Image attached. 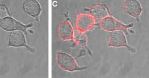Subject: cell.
<instances>
[{
    "label": "cell",
    "mask_w": 149,
    "mask_h": 78,
    "mask_svg": "<svg viewBox=\"0 0 149 78\" xmlns=\"http://www.w3.org/2000/svg\"><path fill=\"white\" fill-rule=\"evenodd\" d=\"M9 16H11V13L7 6L4 4H0V20Z\"/></svg>",
    "instance_id": "12"
},
{
    "label": "cell",
    "mask_w": 149,
    "mask_h": 78,
    "mask_svg": "<svg viewBox=\"0 0 149 78\" xmlns=\"http://www.w3.org/2000/svg\"><path fill=\"white\" fill-rule=\"evenodd\" d=\"M108 46L113 48H126L131 53H136V49L128 45L126 33L123 31H115L110 33Z\"/></svg>",
    "instance_id": "4"
},
{
    "label": "cell",
    "mask_w": 149,
    "mask_h": 78,
    "mask_svg": "<svg viewBox=\"0 0 149 78\" xmlns=\"http://www.w3.org/2000/svg\"><path fill=\"white\" fill-rule=\"evenodd\" d=\"M56 60L58 64L62 70L67 72H76V71H81L86 70V67H80L76 61V59L72 55L68 54L66 53L60 52L56 55Z\"/></svg>",
    "instance_id": "1"
},
{
    "label": "cell",
    "mask_w": 149,
    "mask_h": 78,
    "mask_svg": "<svg viewBox=\"0 0 149 78\" xmlns=\"http://www.w3.org/2000/svg\"><path fill=\"white\" fill-rule=\"evenodd\" d=\"M85 10L88 11L90 13L89 15H91L94 19H98L99 21L105 17L112 15L111 12L106 4H94L88 10Z\"/></svg>",
    "instance_id": "8"
},
{
    "label": "cell",
    "mask_w": 149,
    "mask_h": 78,
    "mask_svg": "<svg viewBox=\"0 0 149 78\" xmlns=\"http://www.w3.org/2000/svg\"><path fill=\"white\" fill-rule=\"evenodd\" d=\"M95 26V19L90 15L78 13L76 15V28L80 32L86 33L88 31L91 30Z\"/></svg>",
    "instance_id": "6"
},
{
    "label": "cell",
    "mask_w": 149,
    "mask_h": 78,
    "mask_svg": "<svg viewBox=\"0 0 149 78\" xmlns=\"http://www.w3.org/2000/svg\"><path fill=\"white\" fill-rule=\"evenodd\" d=\"M98 25L102 30L107 32H112L115 31H123L126 33V30L130 28H132L134 24L133 23H130L128 25H126L123 22L118 21L111 15V16H108L100 20Z\"/></svg>",
    "instance_id": "2"
},
{
    "label": "cell",
    "mask_w": 149,
    "mask_h": 78,
    "mask_svg": "<svg viewBox=\"0 0 149 78\" xmlns=\"http://www.w3.org/2000/svg\"><path fill=\"white\" fill-rule=\"evenodd\" d=\"M72 40L74 41V43L76 45H78L79 46H82L85 48L88 52L89 54L90 55H92V53L88 47L87 46L88 39L85 33H83L80 31H79L76 28L74 29V33H73V37H72Z\"/></svg>",
    "instance_id": "11"
},
{
    "label": "cell",
    "mask_w": 149,
    "mask_h": 78,
    "mask_svg": "<svg viewBox=\"0 0 149 78\" xmlns=\"http://www.w3.org/2000/svg\"><path fill=\"white\" fill-rule=\"evenodd\" d=\"M123 8L128 15L139 20V17L143 12V7L137 0H126L124 1Z\"/></svg>",
    "instance_id": "7"
},
{
    "label": "cell",
    "mask_w": 149,
    "mask_h": 78,
    "mask_svg": "<svg viewBox=\"0 0 149 78\" xmlns=\"http://www.w3.org/2000/svg\"><path fill=\"white\" fill-rule=\"evenodd\" d=\"M33 26V23H30L28 25H24L21 22L13 19L12 16L6 17L0 20V28L7 32H15L22 31L25 34H28L27 30Z\"/></svg>",
    "instance_id": "3"
},
{
    "label": "cell",
    "mask_w": 149,
    "mask_h": 78,
    "mask_svg": "<svg viewBox=\"0 0 149 78\" xmlns=\"http://www.w3.org/2000/svg\"><path fill=\"white\" fill-rule=\"evenodd\" d=\"M74 28L68 20L62 21L58 27V35L60 38L64 41L72 39L74 33Z\"/></svg>",
    "instance_id": "10"
},
{
    "label": "cell",
    "mask_w": 149,
    "mask_h": 78,
    "mask_svg": "<svg viewBox=\"0 0 149 78\" xmlns=\"http://www.w3.org/2000/svg\"><path fill=\"white\" fill-rule=\"evenodd\" d=\"M24 11L31 17L38 19L42 12V7L36 0H26L23 3Z\"/></svg>",
    "instance_id": "9"
},
{
    "label": "cell",
    "mask_w": 149,
    "mask_h": 78,
    "mask_svg": "<svg viewBox=\"0 0 149 78\" xmlns=\"http://www.w3.org/2000/svg\"><path fill=\"white\" fill-rule=\"evenodd\" d=\"M8 46L13 48H26L27 50L31 53L36 52L34 48L27 44L25 33L22 31H15L11 32L9 37Z\"/></svg>",
    "instance_id": "5"
}]
</instances>
